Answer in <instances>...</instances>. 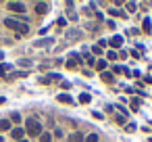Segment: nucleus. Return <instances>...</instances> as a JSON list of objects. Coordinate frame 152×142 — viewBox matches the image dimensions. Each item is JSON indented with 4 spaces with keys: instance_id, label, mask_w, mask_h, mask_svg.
<instances>
[{
    "instance_id": "1",
    "label": "nucleus",
    "mask_w": 152,
    "mask_h": 142,
    "mask_svg": "<svg viewBox=\"0 0 152 142\" xmlns=\"http://www.w3.org/2000/svg\"><path fill=\"white\" fill-rule=\"evenodd\" d=\"M25 132L29 134V136H42V123L36 119V117H29L27 121H25Z\"/></svg>"
},
{
    "instance_id": "2",
    "label": "nucleus",
    "mask_w": 152,
    "mask_h": 142,
    "mask_svg": "<svg viewBox=\"0 0 152 142\" xmlns=\"http://www.w3.org/2000/svg\"><path fill=\"white\" fill-rule=\"evenodd\" d=\"M4 25L9 27V29H15V32H19V34H27L29 29H27V25L25 23H19V21H15V19H4Z\"/></svg>"
},
{
    "instance_id": "3",
    "label": "nucleus",
    "mask_w": 152,
    "mask_h": 142,
    "mask_svg": "<svg viewBox=\"0 0 152 142\" xmlns=\"http://www.w3.org/2000/svg\"><path fill=\"white\" fill-rule=\"evenodd\" d=\"M9 11H13V13H23L25 7H23V2H9Z\"/></svg>"
},
{
    "instance_id": "4",
    "label": "nucleus",
    "mask_w": 152,
    "mask_h": 142,
    "mask_svg": "<svg viewBox=\"0 0 152 142\" xmlns=\"http://www.w3.org/2000/svg\"><path fill=\"white\" fill-rule=\"evenodd\" d=\"M36 13L38 15H46L48 13V4L46 2H36Z\"/></svg>"
},
{
    "instance_id": "5",
    "label": "nucleus",
    "mask_w": 152,
    "mask_h": 142,
    "mask_svg": "<svg viewBox=\"0 0 152 142\" xmlns=\"http://www.w3.org/2000/svg\"><path fill=\"white\" fill-rule=\"evenodd\" d=\"M113 48H119V46H123V38L121 36H115V38H110V42H108Z\"/></svg>"
},
{
    "instance_id": "6",
    "label": "nucleus",
    "mask_w": 152,
    "mask_h": 142,
    "mask_svg": "<svg viewBox=\"0 0 152 142\" xmlns=\"http://www.w3.org/2000/svg\"><path fill=\"white\" fill-rule=\"evenodd\" d=\"M77 63H79V54H71V59H69L67 67H69V69H75V67H77Z\"/></svg>"
},
{
    "instance_id": "7",
    "label": "nucleus",
    "mask_w": 152,
    "mask_h": 142,
    "mask_svg": "<svg viewBox=\"0 0 152 142\" xmlns=\"http://www.w3.org/2000/svg\"><path fill=\"white\" fill-rule=\"evenodd\" d=\"M11 134H13V140H17V142H19V140H23V129H21V127H15Z\"/></svg>"
},
{
    "instance_id": "8",
    "label": "nucleus",
    "mask_w": 152,
    "mask_h": 142,
    "mask_svg": "<svg viewBox=\"0 0 152 142\" xmlns=\"http://www.w3.org/2000/svg\"><path fill=\"white\" fill-rule=\"evenodd\" d=\"M69 142H83V136H81L79 132H75V134L69 136Z\"/></svg>"
},
{
    "instance_id": "9",
    "label": "nucleus",
    "mask_w": 152,
    "mask_h": 142,
    "mask_svg": "<svg viewBox=\"0 0 152 142\" xmlns=\"http://www.w3.org/2000/svg\"><path fill=\"white\" fill-rule=\"evenodd\" d=\"M11 129V121L9 119H0V132H7Z\"/></svg>"
},
{
    "instance_id": "10",
    "label": "nucleus",
    "mask_w": 152,
    "mask_h": 142,
    "mask_svg": "<svg viewBox=\"0 0 152 142\" xmlns=\"http://www.w3.org/2000/svg\"><path fill=\"white\" fill-rule=\"evenodd\" d=\"M102 82H106V84H113V82H115V77H113L110 73H106V71H102Z\"/></svg>"
},
{
    "instance_id": "11",
    "label": "nucleus",
    "mask_w": 152,
    "mask_h": 142,
    "mask_svg": "<svg viewBox=\"0 0 152 142\" xmlns=\"http://www.w3.org/2000/svg\"><path fill=\"white\" fill-rule=\"evenodd\" d=\"M58 100H61V102H65V104H71V102H73V98H71V96H67V94H58Z\"/></svg>"
},
{
    "instance_id": "12",
    "label": "nucleus",
    "mask_w": 152,
    "mask_h": 142,
    "mask_svg": "<svg viewBox=\"0 0 152 142\" xmlns=\"http://www.w3.org/2000/svg\"><path fill=\"white\" fill-rule=\"evenodd\" d=\"M11 69H13V67H11V65H7V63H4V65H0V77H2V75H7Z\"/></svg>"
},
{
    "instance_id": "13",
    "label": "nucleus",
    "mask_w": 152,
    "mask_h": 142,
    "mask_svg": "<svg viewBox=\"0 0 152 142\" xmlns=\"http://www.w3.org/2000/svg\"><path fill=\"white\" fill-rule=\"evenodd\" d=\"M40 142H52V136H50L48 132H42V136H40Z\"/></svg>"
},
{
    "instance_id": "14",
    "label": "nucleus",
    "mask_w": 152,
    "mask_h": 142,
    "mask_svg": "<svg viewBox=\"0 0 152 142\" xmlns=\"http://www.w3.org/2000/svg\"><path fill=\"white\" fill-rule=\"evenodd\" d=\"M90 98H92L90 94H81V96H79V102H81V104H88V102H90Z\"/></svg>"
},
{
    "instance_id": "15",
    "label": "nucleus",
    "mask_w": 152,
    "mask_h": 142,
    "mask_svg": "<svg viewBox=\"0 0 152 142\" xmlns=\"http://www.w3.org/2000/svg\"><path fill=\"white\" fill-rule=\"evenodd\" d=\"M83 142H98V136H96V134H90V136L83 138Z\"/></svg>"
},
{
    "instance_id": "16",
    "label": "nucleus",
    "mask_w": 152,
    "mask_h": 142,
    "mask_svg": "<svg viewBox=\"0 0 152 142\" xmlns=\"http://www.w3.org/2000/svg\"><path fill=\"white\" fill-rule=\"evenodd\" d=\"M25 75H27L25 71H21V73H11V75H9L7 79H15V77H25Z\"/></svg>"
},
{
    "instance_id": "17",
    "label": "nucleus",
    "mask_w": 152,
    "mask_h": 142,
    "mask_svg": "<svg viewBox=\"0 0 152 142\" xmlns=\"http://www.w3.org/2000/svg\"><path fill=\"white\" fill-rule=\"evenodd\" d=\"M108 13H110L113 17H123V11H117V9H110Z\"/></svg>"
},
{
    "instance_id": "18",
    "label": "nucleus",
    "mask_w": 152,
    "mask_h": 142,
    "mask_svg": "<svg viewBox=\"0 0 152 142\" xmlns=\"http://www.w3.org/2000/svg\"><path fill=\"white\" fill-rule=\"evenodd\" d=\"M96 69H98V71H104V69H106V63H104V61H98V63H96Z\"/></svg>"
},
{
    "instance_id": "19",
    "label": "nucleus",
    "mask_w": 152,
    "mask_h": 142,
    "mask_svg": "<svg viewBox=\"0 0 152 142\" xmlns=\"http://www.w3.org/2000/svg\"><path fill=\"white\" fill-rule=\"evenodd\" d=\"M11 121L19 123V121H21V115H19V113H11Z\"/></svg>"
},
{
    "instance_id": "20",
    "label": "nucleus",
    "mask_w": 152,
    "mask_h": 142,
    "mask_svg": "<svg viewBox=\"0 0 152 142\" xmlns=\"http://www.w3.org/2000/svg\"><path fill=\"white\" fill-rule=\"evenodd\" d=\"M144 32H150V21H148V19L144 21Z\"/></svg>"
},
{
    "instance_id": "21",
    "label": "nucleus",
    "mask_w": 152,
    "mask_h": 142,
    "mask_svg": "<svg viewBox=\"0 0 152 142\" xmlns=\"http://www.w3.org/2000/svg\"><path fill=\"white\" fill-rule=\"evenodd\" d=\"M137 107H140V100H137V98H135V100H131V109H137Z\"/></svg>"
},
{
    "instance_id": "22",
    "label": "nucleus",
    "mask_w": 152,
    "mask_h": 142,
    "mask_svg": "<svg viewBox=\"0 0 152 142\" xmlns=\"http://www.w3.org/2000/svg\"><path fill=\"white\" fill-rule=\"evenodd\" d=\"M127 9H129V11L133 13V11H135V4H133V2H127Z\"/></svg>"
},
{
    "instance_id": "23",
    "label": "nucleus",
    "mask_w": 152,
    "mask_h": 142,
    "mask_svg": "<svg viewBox=\"0 0 152 142\" xmlns=\"http://www.w3.org/2000/svg\"><path fill=\"white\" fill-rule=\"evenodd\" d=\"M108 59H110V61H115V59H117V52H113V50H110V52H108Z\"/></svg>"
},
{
    "instance_id": "24",
    "label": "nucleus",
    "mask_w": 152,
    "mask_h": 142,
    "mask_svg": "<svg viewBox=\"0 0 152 142\" xmlns=\"http://www.w3.org/2000/svg\"><path fill=\"white\" fill-rule=\"evenodd\" d=\"M2 102H4V98H2V96H0V104H2Z\"/></svg>"
},
{
    "instance_id": "25",
    "label": "nucleus",
    "mask_w": 152,
    "mask_h": 142,
    "mask_svg": "<svg viewBox=\"0 0 152 142\" xmlns=\"http://www.w3.org/2000/svg\"><path fill=\"white\" fill-rule=\"evenodd\" d=\"M0 142H4V140H2V136H0Z\"/></svg>"
},
{
    "instance_id": "26",
    "label": "nucleus",
    "mask_w": 152,
    "mask_h": 142,
    "mask_svg": "<svg viewBox=\"0 0 152 142\" xmlns=\"http://www.w3.org/2000/svg\"><path fill=\"white\" fill-rule=\"evenodd\" d=\"M19 142H27V140H19Z\"/></svg>"
},
{
    "instance_id": "27",
    "label": "nucleus",
    "mask_w": 152,
    "mask_h": 142,
    "mask_svg": "<svg viewBox=\"0 0 152 142\" xmlns=\"http://www.w3.org/2000/svg\"><path fill=\"white\" fill-rule=\"evenodd\" d=\"M150 142H152V140H150Z\"/></svg>"
}]
</instances>
